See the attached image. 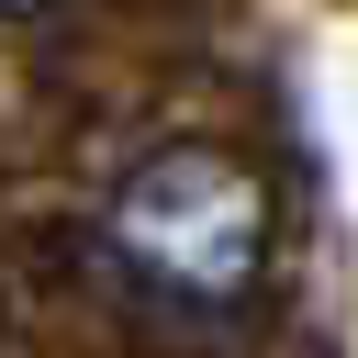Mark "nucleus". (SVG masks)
Segmentation results:
<instances>
[{
  "label": "nucleus",
  "instance_id": "f257e3e1",
  "mask_svg": "<svg viewBox=\"0 0 358 358\" xmlns=\"http://www.w3.org/2000/svg\"><path fill=\"white\" fill-rule=\"evenodd\" d=\"M101 246L145 302L224 313L268 280V190H257V168H235L213 145H168L112 190Z\"/></svg>",
  "mask_w": 358,
  "mask_h": 358
},
{
  "label": "nucleus",
  "instance_id": "f03ea898",
  "mask_svg": "<svg viewBox=\"0 0 358 358\" xmlns=\"http://www.w3.org/2000/svg\"><path fill=\"white\" fill-rule=\"evenodd\" d=\"M0 11H11V0H0Z\"/></svg>",
  "mask_w": 358,
  "mask_h": 358
}]
</instances>
